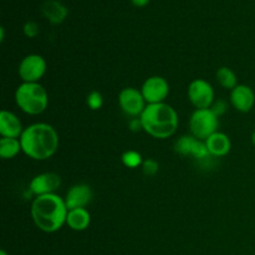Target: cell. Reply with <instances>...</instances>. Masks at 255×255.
<instances>
[{"mask_svg": "<svg viewBox=\"0 0 255 255\" xmlns=\"http://www.w3.org/2000/svg\"><path fill=\"white\" fill-rule=\"evenodd\" d=\"M46 61L41 55L30 54L19 65V76L22 82H39L46 72Z\"/></svg>", "mask_w": 255, "mask_h": 255, "instance_id": "obj_6", "label": "cell"}, {"mask_svg": "<svg viewBox=\"0 0 255 255\" xmlns=\"http://www.w3.org/2000/svg\"><path fill=\"white\" fill-rule=\"evenodd\" d=\"M211 110L213 111V114L216 115L217 117H221L227 112L228 105H227V102L224 101V100H218V101L213 102V105L211 106Z\"/></svg>", "mask_w": 255, "mask_h": 255, "instance_id": "obj_24", "label": "cell"}, {"mask_svg": "<svg viewBox=\"0 0 255 255\" xmlns=\"http://www.w3.org/2000/svg\"><path fill=\"white\" fill-rule=\"evenodd\" d=\"M21 149L20 138H7L2 137L0 139V157L2 159H11L19 154Z\"/></svg>", "mask_w": 255, "mask_h": 255, "instance_id": "obj_17", "label": "cell"}, {"mask_svg": "<svg viewBox=\"0 0 255 255\" xmlns=\"http://www.w3.org/2000/svg\"><path fill=\"white\" fill-rule=\"evenodd\" d=\"M22 31H24L25 36L34 39L39 35V25L35 21H26L24 24V27H22Z\"/></svg>", "mask_w": 255, "mask_h": 255, "instance_id": "obj_23", "label": "cell"}, {"mask_svg": "<svg viewBox=\"0 0 255 255\" xmlns=\"http://www.w3.org/2000/svg\"><path fill=\"white\" fill-rule=\"evenodd\" d=\"M216 77L218 84L226 90H231L232 91L234 87H237L239 85L236 72L227 66L219 67V69L217 70Z\"/></svg>", "mask_w": 255, "mask_h": 255, "instance_id": "obj_18", "label": "cell"}, {"mask_svg": "<svg viewBox=\"0 0 255 255\" xmlns=\"http://www.w3.org/2000/svg\"><path fill=\"white\" fill-rule=\"evenodd\" d=\"M128 127L132 132L143 131V127H142V122H141V119H139V117H134V119L129 120Z\"/></svg>", "mask_w": 255, "mask_h": 255, "instance_id": "obj_25", "label": "cell"}, {"mask_svg": "<svg viewBox=\"0 0 255 255\" xmlns=\"http://www.w3.org/2000/svg\"><path fill=\"white\" fill-rule=\"evenodd\" d=\"M86 105L89 106V109L94 110V111L101 109L102 105H104V96H102L101 92L96 91V90L90 92L86 97Z\"/></svg>", "mask_w": 255, "mask_h": 255, "instance_id": "obj_21", "label": "cell"}, {"mask_svg": "<svg viewBox=\"0 0 255 255\" xmlns=\"http://www.w3.org/2000/svg\"><path fill=\"white\" fill-rule=\"evenodd\" d=\"M91 223V214L86 208H76L69 211L66 218V224L76 232L86 231Z\"/></svg>", "mask_w": 255, "mask_h": 255, "instance_id": "obj_16", "label": "cell"}, {"mask_svg": "<svg viewBox=\"0 0 255 255\" xmlns=\"http://www.w3.org/2000/svg\"><path fill=\"white\" fill-rule=\"evenodd\" d=\"M139 119L143 131L153 138L158 139L173 136L179 124L177 111L166 102L147 105Z\"/></svg>", "mask_w": 255, "mask_h": 255, "instance_id": "obj_3", "label": "cell"}, {"mask_svg": "<svg viewBox=\"0 0 255 255\" xmlns=\"http://www.w3.org/2000/svg\"><path fill=\"white\" fill-rule=\"evenodd\" d=\"M92 197H94V193H92L91 187L84 183H79L72 186L67 191L65 203H66L69 211L76 208H86L90 202L92 201Z\"/></svg>", "mask_w": 255, "mask_h": 255, "instance_id": "obj_11", "label": "cell"}, {"mask_svg": "<svg viewBox=\"0 0 255 255\" xmlns=\"http://www.w3.org/2000/svg\"><path fill=\"white\" fill-rule=\"evenodd\" d=\"M0 255H7V253L5 251H0Z\"/></svg>", "mask_w": 255, "mask_h": 255, "instance_id": "obj_29", "label": "cell"}, {"mask_svg": "<svg viewBox=\"0 0 255 255\" xmlns=\"http://www.w3.org/2000/svg\"><path fill=\"white\" fill-rule=\"evenodd\" d=\"M252 143L255 144V131L253 132V134H252Z\"/></svg>", "mask_w": 255, "mask_h": 255, "instance_id": "obj_28", "label": "cell"}, {"mask_svg": "<svg viewBox=\"0 0 255 255\" xmlns=\"http://www.w3.org/2000/svg\"><path fill=\"white\" fill-rule=\"evenodd\" d=\"M121 161L124 163V166H126L127 168H137V167H141L143 163V159L139 152L133 151V149H129L126 151L121 157Z\"/></svg>", "mask_w": 255, "mask_h": 255, "instance_id": "obj_20", "label": "cell"}, {"mask_svg": "<svg viewBox=\"0 0 255 255\" xmlns=\"http://www.w3.org/2000/svg\"><path fill=\"white\" fill-rule=\"evenodd\" d=\"M41 11L44 16L54 25L61 24L69 14L67 7L59 0H46L42 4Z\"/></svg>", "mask_w": 255, "mask_h": 255, "instance_id": "obj_15", "label": "cell"}, {"mask_svg": "<svg viewBox=\"0 0 255 255\" xmlns=\"http://www.w3.org/2000/svg\"><path fill=\"white\" fill-rule=\"evenodd\" d=\"M141 92L147 105L162 104L169 95V84L164 77L151 76L143 82Z\"/></svg>", "mask_w": 255, "mask_h": 255, "instance_id": "obj_9", "label": "cell"}, {"mask_svg": "<svg viewBox=\"0 0 255 255\" xmlns=\"http://www.w3.org/2000/svg\"><path fill=\"white\" fill-rule=\"evenodd\" d=\"M61 186V178L54 172H45L35 176L30 181L29 191L34 196H45V194L55 193Z\"/></svg>", "mask_w": 255, "mask_h": 255, "instance_id": "obj_10", "label": "cell"}, {"mask_svg": "<svg viewBox=\"0 0 255 255\" xmlns=\"http://www.w3.org/2000/svg\"><path fill=\"white\" fill-rule=\"evenodd\" d=\"M21 149L35 161H45L56 153L59 148V134L49 124L37 122L24 128L20 136Z\"/></svg>", "mask_w": 255, "mask_h": 255, "instance_id": "obj_1", "label": "cell"}, {"mask_svg": "<svg viewBox=\"0 0 255 255\" xmlns=\"http://www.w3.org/2000/svg\"><path fill=\"white\" fill-rule=\"evenodd\" d=\"M207 148H208L209 154L212 157H224L229 153L232 148L231 138L223 132L217 131L216 133L212 134L211 137L206 139Z\"/></svg>", "mask_w": 255, "mask_h": 255, "instance_id": "obj_14", "label": "cell"}, {"mask_svg": "<svg viewBox=\"0 0 255 255\" xmlns=\"http://www.w3.org/2000/svg\"><path fill=\"white\" fill-rule=\"evenodd\" d=\"M218 126L219 117H217L211 109H197L189 119L192 136L201 141H206L208 137L216 133Z\"/></svg>", "mask_w": 255, "mask_h": 255, "instance_id": "obj_5", "label": "cell"}, {"mask_svg": "<svg viewBox=\"0 0 255 255\" xmlns=\"http://www.w3.org/2000/svg\"><path fill=\"white\" fill-rule=\"evenodd\" d=\"M131 2L134 5V6L143 7V6H146L147 4H148L149 0H131Z\"/></svg>", "mask_w": 255, "mask_h": 255, "instance_id": "obj_26", "label": "cell"}, {"mask_svg": "<svg viewBox=\"0 0 255 255\" xmlns=\"http://www.w3.org/2000/svg\"><path fill=\"white\" fill-rule=\"evenodd\" d=\"M231 104L237 111L251 112L255 104V94L251 86L248 85H241L234 87L231 91Z\"/></svg>", "mask_w": 255, "mask_h": 255, "instance_id": "obj_12", "label": "cell"}, {"mask_svg": "<svg viewBox=\"0 0 255 255\" xmlns=\"http://www.w3.org/2000/svg\"><path fill=\"white\" fill-rule=\"evenodd\" d=\"M31 218L35 226L45 233H55L66 224L67 209L65 198L56 193L39 196L31 203Z\"/></svg>", "mask_w": 255, "mask_h": 255, "instance_id": "obj_2", "label": "cell"}, {"mask_svg": "<svg viewBox=\"0 0 255 255\" xmlns=\"http://www.w3.org/2000/svg\"><path fill=\"white\" fill-rule=\"evenodd\" d=\"M198 138L193 137L191 134H184V136L179 137L178 139L174 143V151L177 153L182 154V156H192V152H193L194 144Z\"/></svg>", "mask_w": 255, "mask_h": 255, "instance_id": "obj_19", "label": "cell"}, {"mask_svg": "<svg viewBox=\"0 0 255 255\" xmlns=\"http://www.w3.org/2000/svg\"><path fill=\"white\" fill-rule=\"evenodd\" d=\"M15 102L22 112L36 116L47 109L49 95L39 82H22L15 91Z\"/></svg>", "mask_w": 255, "mask_h": 255, "instance_id": "obj_4", "label": "cell"}, {"mask_svg": "<svg viewBox=\"0 0 255 255\" xmlns=\"http://www.w3.org/2000/svg\"><path fill=\"white\" fill-rule=\"evenodd\" d=\"M24 132L21 121L11 111L2 110L0 114V134L7 138H20Z\"/></svg>", "mask_w": 255, "mask_h": 255, "instance_id": "obj_13", "label": "cell"}, {"mask_svg": "<svg viewBox=\"0 0 255 255\" xmlns=\"http://www.w3.org/2000/svg\"><path fill=\"white\" fill-rule=\"evenodd\" d=\"M188 99L196 110L211 109L214 102L213 86L207 80H193L188 86Z\"/></svg>", "mask_w": 255, "mask_h": 255, "instance_id": "obj_7", "label": "cell"}, {"mask_svg": "<svg viewBox=\"0 0 255 255\" xmlns=\"http://www.w3.org/2000/svg\"><path fill=\"white\" fill-rule=\"evenodd\" d=\"M142 172H143L144 176L147 177H153L158 173L159 171V164L156 159H152V158H147L144 159L143 163L141 166Z\"/></svg>", "mask_w": 255, "mask_h": 255, "instance_id": "obj_22", "label": "cell"}, {"mask_svg": "<svg viewBox=\"0 0 255 255\" xmlns=\"http://www.w3.org/2000/svg\"><path fill=\"white\" fill-rule=\"evenodd\" d=\"M119 104L122 111L131 117H139L147 106L141 90L134 87H125L119 95Z\"/></svg>", "mask_w": 255, "mask_h": 255, "instance_id": "obj_8", "label": "cell"}, {"mask_svg": "<svg viewBox=\"0 0 255 255\" xmlns=\"http://www.w3.org/2000/svg\"><path fill=\"white\" fill-rule=\"evenodd\" d=\"M4 39H5L4 27H0V41H4Z\"/></svg>", "mask_w": 255, "mask_h": 255, "instance_id": "obj_27", "label": "cell"}]
</instances>
